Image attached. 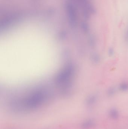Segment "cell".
Here are the masks:
<instances>
[{
	"label": "cell",
	"instance_id": "cell-1",
	"mask_svg": "<svg viewBox=\"0 0 128 129\" xmlns=\"http://www.w3.org/2000/svg\"><path fill=\"white\" fill-rule=\"evenodd\" d=\"M95 125V122L94 120L89 119L84 122L82 124V127L83 129H89L94 127Z\"/></svg>",
	"mask_w": 128,
	"mask_h": 129
},
{
	"label": "cell",
	"instance_id": "cell-3",
	"mask_svg": "<svg viewBox=\"0 0 128 129\" xmlns=\"http://www.w3.org/2000/svg\"><path fill=\"white\" fill-rule=\"evenodd\" d=\"M96 98L94 96L89 98L87 101V103L89 105H94L96 102Z\"/></svg>",
	"mask_w": 128,
	"mask_h": 129
},
{
	"label": "cell",
	"instance_id": "cell-2",
	"mask_svg": "<svg viewBox=\"0 0 128 129\" xmlns=\"http://www.w3.org/2000/svg\"><path fill=\"white\" fill-rule=\"evenodd\" d=\"M119 112L116 109H112L109 112V115L110 118L114 120L118 119L119 117Z\"/></svg>",
	"mask_w": 128,
	"mask_h": 129
}]
</instances>
